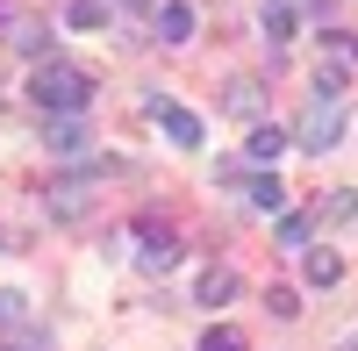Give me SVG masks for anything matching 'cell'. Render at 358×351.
I'll list each match as a JSON object with an SVG mask.
<instances>
[{"label":"cell","instance_id":"obj_1","mask_svg":"<svg viewBox=\"0 0 358 351\" xmlns=\"http://www.w3.org/2000/svg\"><path fill=\"white\" fill-rule=\"evenodd\" d=\"M29 101H36L43 115H86V101H94V72L72 65V57H43V65L29 72Z\"/></svg>","mask_w":358,"mask_h":351},{"label":"cell","instance_id":"obj_2","mask_svg":"<svg viewBox=\"0 0 358 351\" xmlns=\"http://www.w3.org/2000/svg\"><path fill=\"white\" fill-rule=\"evenodd\" d=\"M108 172H122V165L101 158V165H86V172H65V180H50V187H43V208H50L57 222H79V215L101 201V180H108Z\"/></svg>","mask_w":358,"mask_h":351},{"label":"cell","instance_id":"obj_3","mask_svg":"<svg viewBox=\"0 0 358 351\" xmlns=\"http://www.w3.org/2000/svg\"><path fill=\"white\" fill-rule=\"evenodd\" d=\"M344 136V115H337V101H308V115H301V151H330V143Z\"/></svg>","mask_w":358,"mask_h":351},{"label":"cell","instance_id":"obj_4","mask_svg":"<svg viewBox=\"0 0 358 351\" xmlns=\"http://www.w3.org/2000/svg\"><path fill=\"white\" fill-rule=\"evenodd\" d=\"M151 115H158V129L179 143V151H194V143H201V115H194V108H179V101H165V94H158V101H151Z\"/></svg>","mask_w":358,"mask_h":351},{"label":"cell","instance_id":"obj_5","mask_svg":"<svg viewBox=\"0 0 358 351\" xmlns=\"http://www.w3.org/2000/svg\"><path fill=\"white\" fill-rule=\"evenodd\" d=\"M43 143L57 158H79L86 151V115H43Z\"/></svg>","mask_w":358,"mask_h":351},{"label":"cell","instance_id":"obj_6","mask_svg":"<svg viewBox=\"0 0 358 351\" xmlns=\"http://www.w3.org/2000/svg\"><path fill=\"white\" fill-rule=\"evenodd\" d=\"M287 143H294V136H287L280 122H251V136H244V158H251V165H280V151H287Z\"/></svg>","mask_w":358,"mask_h":351},{"label":"cell","instance_id":"obj_7","mask_svg":"<svg viewBox=\"0 0 358 351\" xmlns=\"http://www.w3.org/2000/svg\"><path fill=\"white\" fill-rule=\"evenodd\" d=\"M136 266H143V273H172V266H179V244L165 237V229H143V251H136Z\"/></svg>","mask_w":358,"mask_h":351},{"label":"cell","instance_id":"obj_8","mask_svg":"<svg viewBox=\"0 0 358 351\" xmlns=\"http://www.w3.org/2000/svg\"><path fill=\"white\" fill-rule=\"evenodd\" d=\"M0 351H57V337L43 323H8L0 330Z\"/></svg>","mask_w":358,"mask_h":351},{"label":"cell","instance_id":"obj_9","mask_svg":"<svg viewBox=\"0 0 358 351\" xmlns=\"http://www.w3.org/2000/svg\"><path fill=\"white\" fill-rule=\"evenodd\" d=\"M244 194H251V208H258V215H287V187H280V172H258Z\"/></svg>","mask_w":358,"mask_h":351},{"label":"cell","instance_id":"obj_10","mask_svg":"<svg viewBox=\"0 0 358 351\" xmlns=\"http://www.w3.org/2000/svg\"><path fill=\"white\" fill-rule=\"evenodd\" d=\"M229 294H236V273H229V266H208L201 287H194V301H201V308H222Z\"/></svg>","mask_w":358,"mask_h":351},{"label":"cell","instance_id":"obj_11","mask_svg":"<svg viewBox=\"0 0 358 351\" xmlns=\"http://www.w3.org/2000/svg\"><path fill=\"white\" fill-rule=\"evenodd\" d=\"M222 108H229V115H258V108H265V79H229V86H222Z\"/></svg>","mask_w":358,"mask_h":351},{"label":"cell","instance_id":"obj_12","mask_svg":"<svg viewBox=\"0 0 358 351\" xmlns=\"http://www.w3.org/2000/svg\"><path fill=\"white\" fill-rule=\"evenodd\" d=\"M158 36L165 43H187L194 36V8H187V0H165V8H158Z\"/></svg>","mask_w":358,"mask_h":351},{"label":"cell","instance_id":"obj_13","mask_svg":"<svg viewBox=\"0 0 358 351\" xmlns=\"http://www.w3.org/2000/svg\"><path fill=\"white\" fill-rule=\"evenodd\" d=\"M258 29H265V43H273V50H280V43H294V29H301V22H294V15H287V0H273V8H265V15H258Z\"/></svg>","mask_w":358,"mask_h":351},{"label":"cell","instance_id":"obj_14","mask_svg":"<svg viewBox=\"0 0 358 351\" xmlns=\"http://www.w3.org/2000/svg\"><path fill=\"white\" fill-rule=\"evenodd\" d=\"M344 86H351V72L337 65V57H322V65H315V101H337Z\"/></svg>","mask_w":358,"mask_h":351},{"label":"cell","instance_id":"obj_15","mask_svg":"<svg viewBox=\"0 0 358 351\" xmlns=\"http://www.w3.org/2000/svg\"><path fill=\"white\" fill-rule=\"evenodd\" d=\"M344 280V258L337 251H308V287H337Z\"/></svg>","mask_w":358,"mask_h":351},{"label":"cell","instance_id":"obj_16","mask_svg":"<svg viewBox=\"0 0 358 351\" xmlns=\"http://www.w3.org/2000/svg\"><path fill=\"white\" fill-rule=\"evenodd\" d=\"M65 29H108V0H72V8H65Z\"/></svg>","mask_w":358,"mask_h":351},{"label":"cell","instance_id":"obj_17","mask_svg":"<svg viewBox=\"0 0 358 351\" xmlns=\"http://www.w3.org/2000/svg\"><path fill=\"white\" fill-rule=\"evenodd\" d=\"M308 229L315 215H280V251H308Z\"/></svg>","mask_w":358,"mask_h":351},{"label":"cell","instance_id":"obj_18","mask_svg":"<svg viewBox=\"0 0 358 351\" xmlns=\"http://www.w3.org/2000/svg\"><path fill=\"white\" fill-rule=\"evenodd\" d=\"M201 351H244V330H229V323H208Z\"/></svg>","mask_w":358,"mask_h":351},{"label":"cell","instance_id":"obj_19","mask_svg":"<svg viewBox=\"0 0 358 351\" xmlns=\"http://www.w3.org/2000/svg\"><path fill=\"white\" fill-rule=\"evenodd\" d=\"M8 36H15V43H22L29 57H36V50H50V29H36V22H15V29H8Z\"/></svg>","mask_w":358,"mask_h":351},{"label":"cell","instance_id":"obj_20","mask_svg":"<svg viewBox=\"0 0 358 351\" xmlns=\"http://www.w3.org/2000/svg\"><path fill=\"white\" fill-rule=\"evenodd\" d=\"M265 308H273L280 323H294V315H301V294H294V287H273V294H265Z\"/></svg>","mask_w":358,"mask_h":351},{"label":"cell","instance_id":"obj_21","mask_svg":"<svg viewBox=\"0 0 358 351\" xmlns=\"http://www.w3.org/2000/svg\"><path fill=\"white\" fill-rule=\"evenodd\" d=\"M351 215H358V194H351V187L322 201V222H351Z\"/></svg>","mask_w":358,"mask_h":351},{"label":"cell","instance_id":"obj_22","mask_svg":"<svg viewBox=\"0 0 358 351\" xmlns=\"http://www.w3.org/2000/svg\"><path fill=\"white\" fill-rule=\"evenodd\" d=\"M8 323H29V301L15 294V287H0V330H8Z\"/></svg>","mask_w":358,"mask_h":351},{"label":"cell","instance_id":"obj_23","mask_svg":"<svg viewBox=\"0 0 358 351\" xmlns=\"http://www.w3.org/2000/svg\"><path fill=\"white\" fill-rule=\"evenodd\" d=\"M322 8L337 15V0H287V15H294V22H301V15H322Z\"/></svg>","mask_w":358,"mask_h":351},{"label":"cell","instance_id":"obj_24","mask_svg":"<svg viewBox=\"0 0 358 351\" xmlns=\"http://www.w3.org/2000/svg\"><path fill=\"white\" fill-rule=\"evenodd\" d=\"M15 15H22L15 0H0V36H8V29H15Z\"/></svg>","mask_w":358,"mask_h":351},{"label":"cell","instance_id":"obj_25","mask_svg":"<svg viewBox=\"0 0 358 351\" xmlns=\"http://www.w3.org/2000/svg\"><path fill=\"white\" fill-rule=\"evenodd\" d=\"M337 351H358V330H351V337H344V344H337Z\"/></svg>","mask_w":358,"mask_h":351},{"label":"cell","instance_id":"obj_26","mask_svg":"<svg viewBox=\"0 0 358 351\" xmlns=\"http://www.w3.org/2000/svg\"><path fill=\"white\" fill-rule=\"evenodd\" d=\"M129 8H143V0H129Z\"/></svg>","mask_w":358,"mask_h":351}]
</instances>
